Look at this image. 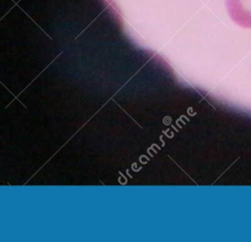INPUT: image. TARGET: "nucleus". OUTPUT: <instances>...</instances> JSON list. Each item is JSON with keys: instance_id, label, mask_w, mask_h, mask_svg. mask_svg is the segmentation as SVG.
I'll return each mask as SVG.
<instances>
[{"instance_id": "f257e3e1", "label": "nucleus", "mask_w": 251, "mask_h": 242, "mask_svg": "<svg viewBox=\"0 0 251 242\" xmlns=\"http://www.w3.org/2000/svg\"><path fill=\"white\" fill-rule=\"evenodd\" d=\"M226 7L237 25L251 28V0H226Z\"/></svg>"}]
</instances>
